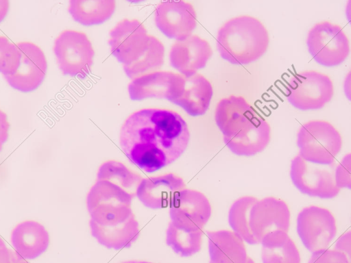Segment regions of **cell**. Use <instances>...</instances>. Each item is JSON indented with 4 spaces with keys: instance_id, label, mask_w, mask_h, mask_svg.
<instances>
[{
    "instance_id": "cell-1",
    "label": "cell",
    "mask_w": 351,
    "mask_h": 263,
    "mask_svg": "<svg viewBox=\"0 0 351 263\" xmlns=\"http://www.w3.org/2000/svg\"><path fill=\"white\" fill-rule=\"evenodd\" d=\"M190 133L185 121L176 112L147 108L125 121L119 134L122 151L147 173L173 163L186 150Z\"/></svg>"
},
{
    "instance_id": "cell-2",
    "label": "cell",
    "mask_w": 351,
    "mask_h": 263,
    "mask_svg": "<svg viewBox=\"0 0 351 263\" xmlns=\"http://www.w3.org/2000/svg\"><path fill=\"white\" fill-rule=\"evenodd\" d=\"M136 195L106 180H97L87 197L92 235L107 248L130 247L138 237V223L130 209Z\"/></svg>"
},
{
    "instance_id": "cell-3",
    "label": "cell",
    "mask_w": 351,
    "mask_h": 263,
    "mask_svg": "<svg viewBox=\"0 0 351 263\" xmlns=\"http://www.w3.org/2000/svg\"><path fill=\"white\" fill-rule=\"evenodd\" d=\"M217 48L228 62L243 65L258 60L266 52L269 34L257 18L240 16L225 23L218 30Z\"/></svg>"
},
{
    "instance_id": "cell-4",
    "label": "cell",
    "mask_w": 351,
    "mask_h": 263,
    "mask_svg": "<svg viewBox=\"0 0 351 263\" xmlns=\"http://www.w3.org/2000/svg\"><path fill=\"white\" fill-rule=\"evenodd\" d=\"M299 155L305 161L324 166L333 164L340 152L342 139L335 127L324 121L302 125L297 134Z\"/></svg>"
},
{
    "instance_id": "cell-5",
    "label": "cell",
    "mask_w": 351,
    "mask_h": 263,
    "mask_svg": "<svg viewBox=\"0 0 351 263\" xmlns=\"http://www.w3.org/2000/svg\"><path fill=\"white\" fill-rule=\"evenodd\" d=\"M334 93L330 77L314 71H303L293 75L285 87L289 103L300 110H318L329 102Z\"/></svg>"
},
{
    "instance_id": "cell-6",
    "label": "cell",
    "mask_w": 351,
    "mask_h": 263,
    "mask_svg": "<svg viewBox=\"0 0 351 263\" xmlns=\"http://www.w3.org/2000/svg\"><path fill=\"white\" fill-rule=\"evenodd\" d=\"M53 51L64 75L84 78L90 73L95 51L84 33L62 32L54 41Z\"/></svg>"
},
{
    "instance_id": "cell-7",
    "label": "cell",
    "mask_w": 351,
    "mask_h": 263,
    "mask_svg": "<svg viewBox=\"0 0 351 263\" xmlns=\"http://www.w3.org/2000/svg\"><path fill=\"white\" fill-rule=\"evenodd\" d=\"M308 52L319 64L331 67L341 64L349 55V40L340 26L328 21L316 23L306 38Z\"/></svg>"
},
{
    "instance_id": "cell-8",
    "label": "cell",
    "mask_w": 351,
    "mask_h": 263,
    "mask_svg": "<svg viewBox=\"0 0 351 263\" xmlns=\"http://www.w3.org/2000/svg\"><path fill=\"white\" fill-rule=\"evenodd\" d=\"M169 206V224L187 232L203 231L211 215V206L206 197L194 190L184 189L176 192Z\"/></svg>"
},
{
    "instance_id": "cell-9",
    "label": "cell",
    "mask_w": 351,
    "mask_h": 263,
    "mask_svg": "<svg viewBox=\"0 0 351 263\" xmlns=\"http://www.w3.org/2000/svg\"><path fill=\"white\" fill-rule=\"evenodd\" d=\"M297 232L311 253L327 249L337 233L335 218L326 208H304L298 215Z\"/></svg>"
},
{
    "instance_id": "cell-10",
    "label": "cell",
    "mask_w": 351,
    "mask_h": 263,
    "mask_svg": "<svg viewBox=\"0 0 351 263\" xmlns=\"http://www.w3.org/2000/svg\"><path fill=\"white\" fill-rule=\"evenodd\" d=\"M151 36L138 20L125 18L110 31L108 44L112 54L123 66L136 61L149 47Z\"/></svg>"
},
{
    "instance_id": "cell-11",
    "label": "cell",
    "mask_w": 351,
    "mask_h": 263,
    "mask_svg": "<svg viewBox=\"0 0 351 263\" xmlns=\"http://www.w3.org/2000/svg\"><path fill=\"white\" fill-rule=\"evenodd\" d=\"M313 164L299 155L292 159L290 177L294 186L310 197L322 199L336 197L340 189L336 186L334 173L328 168Z\"/></svg>"
},
{
    "instance_id": "cell-12",
    "label": "cell",
    "mask_w": 351,
    "mask_h": 263,
    "mask_svg": "<svg viewBox=\"0 0 351 263\" xmlns=\"http://www.w3.org/2000/svg\"><path fill=\"white\" fill-rule=\"evenodd\" d=\"M154 20L165 35L177 40L190 36L197 25L193 5L183 1L160 2L156 8Z\"/></svg>"
},
{
    "instance_id": "cell-13",
    "label": "cell",
    "mask_w": 351,
    "mask_h": 263,
    "mask_svg": "<svg viewBox=\"0 0 351 263\" xmlns=\"http://www.w3.org/2000/svg\"><path fill=\"white\" fill-rule=\"evenodd\" d=\"M290 211L286 203L275 197H266L252 206L250 226L258 244L267 234L282 231L288 232L290 225Z\"/></svg>"
},
{
    "instance_id": "cell-14",
    "label": "cell",
    "mask_w": 351,
    "mask_h": 263,
    "mask_svg": "<svg viewBox=\"0 0 351 263\" xmlns=\"http://www.w3.org/2000/svg\"><path fill=\"white\" fill-rule=\"evenodd\" d=\"M21 55V63L16 73L4 76L8 84L22 92H31L36 89L44 80L47 63L42 49L29 42L16 45Z\"/></svg>"
},
{
    "instance_id": "cell-15",
    "label": "cell",
    "mask_w": 351,
    "mask_h": 263,
    "mask_svg": "<svg viewBox=\"0 0 351 263\" xmlns=\"http://www.w3.org/2000/svg\"><path fill=\"white\" fill-rule=\"evenodd\" d=\"M183 85L182 74L155 71L133 79L128 90L132 100L156 97L172 102L180 96Z\"/></svg>"
},
{
    "instance_id": "cell-16",
    "label": "cell",
    "mask_w": 351,
    "mask_h": 263,
    "mask_svg": "<svg viewBox=\"0 0 351 263\" xmlns=\"http://www.w3.org/2000/svg\"><path fill=\"white\" fill-rule=\"evenodd\" d=\"M213 55L209 43L196 35L176 40L171 47L169 62L180 73L189 76L204 68Z\"/></svg>"
},
{
    "instance_id": "cell-17",
    "label": "cell",
    "mask_w": 351,
    "mask_h": 263,
    "mask_svg": "<svg viewBox=\"0 0 351 263\" xmlns=\"http://www.w3.org/2000/svg\"><path fill=\"white\" fill-rule=\"evenodd\" d=\"M270 126L256 115L234 134L223 138L228 148L237 155L252 156L263 151L270 140Z\"/></svg>"
},
{
    "instance_id": "cell-18",
    "label": "cell",
    "mask_w": 351,
    "mask_h": 263,
    "mask_svg": "<svg viewBox=\"0 0 351 263\" xmlns=\"http://www.w3.org/2000/svg\"><path fill=\"white\" fill-rule=\"evenodd\" d=\"M185 186L181 177L168 173L142 179L136 188V195L145 207L162 209L169 206L173 196L185 189Z\"/></svg>"
},
{
    "instance_id": "cell-19",
    "label": "cell",
    "mask_w": 351,
    "mask_h": 263,
    "mask_svg": "<svg viewBox=\"0 0 351 263\" xmlns=\"http://www.w3.org/2000/svg\"><path fill=\"white\" fill-rule=\"evenodd\" d=\"M14 250L26 260L38 258L47 249L50 238L41 223L28 220L19 223L11 233Z\"/></svg>"
},
{
    "instance_id": "cell-20",
    "label": "cell",
    "mask_w": 351,
    "mask_h": 263,
    "mask_svg": "<svg viewBox=\"0 0 351 263\" xmlns=\"http://www.w3.org/2000/svg\"><path fill=\"white\" fill-rule=\"evenodd\" d=\"M256 115L255 109L243 97L231 95L219 101L215 120L223 138H226L234 134Z\"/></svg>"
},
{
    "instance_id": "cell-21",
    "label": "cell",
    "mask_w": 351,
    "mask_h": 263,
    "mask_svg": "<svg viewBox=\"0 0 351 263\" xmlns=\"http://www.w3.org/2000/svg\"><path fill=\"white\" fill-rule=\"evenodd\" d=\"M183 76L182 92L172 103L182 108L191 116L204 114L209 108L213 95L211 84L203 75L197 73Z\"/></svg>"
},
{
    "instance_id": "cell-22",
    "label": "cell",
    "mask_w": 351,
    "mask_h": 263,
    "mask_svg": "<svg viewBox=\"0 0 351 263\" xmlns=\"http://www.w3.org/2000/svg\"><path fill=\"white\" fill-rule=\"evenodd\" d=\"M209 263H246L244 241L234 231H207Z\"/></svg>"
},
{
    "instance_id": "cell-23",
    "label": "cell",
    "mask_w": 351,
    "mask_h": 263,
    "mask_svg": "<svg viewBox=\"0 0 351 263\" xmlns=\"http://www.w3.org/2000/svg\"><path fill=\"white\" fill-rule=\"evenodd\" d=\"M260 244L263 263H300L299 251L287 232L269 233L262 238Z\"/></svg>"
},
{
    "instance_id": "cell-24",
    "label": "cell",
    "mask_w": 351,
    "mask_h": 263,
    "mask_svg": "<svg viewBox=\"0 0 351 263\" xmlns=\"http://www.w3.org/2000/svg\"><path fill=\"white\" fill-rule=\"evenodd\" d=\"M114 0H71L69 12L77 22L91 25L108 19L114 13Z\"/></svg>"
},
{
    "instance_id": "cell-25",
    "label": "cell",
    "mask_w": 351,
    "mask_h": 263,
    "mask_svg": "<svg viewBox=\"0 0 351 263\" xmlns=\"http://www.w3.org/2000/svg\"><path fill=\"white\" fill-rule=\"evenodd\" d=\"M257 200L254 197H240L232 204L228 212V223L232 231L250 245L258 244L250 226V211Z\"/></svg>"
},
{
    "instance_id": "cell-26",
    "label": "cell",
    "mask_w": 351,
    "mask_h": 263,
    "mask_svg": "<svg viewBox=\"0 0 351 263\" xmlns=\"http://www.w3.org/2000/svg\"><path fill=\"white\" fill-rule=\"evenodd\" d=\"M165 47L156 37L151 36L148 49L134 62L123 66L128 77L133 79L138 77L155 72L164 63Z\"/></svg>"
},
{
    "instance_id": "cell-27",
    "label": "cell",
    "mask_w": 351,
    "mask_h": 263,
    "mask_svg": "<svg viewBox=\"0 0 351 263\" xmlns=\"http://www.w3.org/2000/svg\"><path fill=\"white\" fill-rule=\"evenodd\" d=\"M97 180L108 181L136 194V188L142 178L130 171L123 164L110 160L100 166Z\"/></svg>"
},
{
    "instance_id": "cell-28",
    "label": "cell",
    "mask_w": 351,
    "mask_h": 263,
    "mask_svg": "<svg viewBox=\"0 0 351 263\" xmlns=\"http://www.w3.org/2000/svg\"><path fill=\"white\" fill-rule=\"evenodd\" d=\"M202 234L203 231L187 232L178 230L169 224L166 242L180 256L189 257L200 250Z\"/></svg>"
},
{
    "instance_id": "cell-29",
    "label": "cell",
    "mask_w": 351,
    "mask_h": 263,
    "mask_svg": "<svg viewBox=\"0 0 351 263\" xmlns=\"http://www.w3.org/2000/svg\"><path fill=\"white\" fill-rule=\"evenodd\" d=\"M21 55L16 45L7 38L0 36V73L4 76L16 73L21 63Z\"/></svg>"
},
{
    "instance_id": "cell-30",
    "label": "cell",
    "mask_w": 351,
    "mask_h": 263,
    "mask_svg": "<svg viewBox=\"0 0 351 263\" xmlns=\"http://www.w3.org/2000/svg\"><path fill=\"white\" fill-rule=\"evenodd\" d=\"M308 263H350V260L337 250L324 249L313 252Z\"/></svg>"
},
{
    "instance_id": "cell-31",
    "label": "cell",
    "mask_w": 351,
    "mask_h": 263,
    "mask_svg": "<svg viewBox=\"0 0 351 263\" xmlns=\"http://www.w3.org/2000/svg\"><path fill=\"white\" fill-rule=\"evenodd\" d=\"M335 175L336 186L340 189L351 188V155H345L337 166Z\"/></svg>"
},
{
    "instance_id": "cell-32",
    "label": "cell",
    "mask_w": 351,
    "mask_h": 263,
    "mask_svg": "<svg viewBox=\"0 0 351 263\" xmlns=\"http://www.w3.org/2000/svg\"><path fill=\"white\" fill-rule=\"evenodd\" d=\"M335 250L343 253L350 260L351 257V234L350 231L345 233L339 238Z\"/></svg>"
},
{
    "instance_id": "cell-33",
    "label": "cell",
    "mask_w": 351,
    "mask_h": 263,
    "mask_svg": "<svg viewBox=\"0 0 351 263\" xmlns=\"http://www.w3.org/2000/svg\"><path fill=\"white\" fill-rule=\"evenodd\" d=\"M10 123L7 120V115L0 110V151L2 150L3 144L8 138V130Z\"/></svg>"
},
{
    "instance_id": "cell-34",
    "label": "cell",
    "mask_w": 351,
    "mask_h": 263,
    "mask_svg": "<svg viewBox=\"0 0 351 263\" xmlns=\"http://www.w3.org/2000/svg\"><path fill=\"white\" fill-rule=\"evenodd\" d=\"M0 263H11L10 249L0 237Z\"/></svg>"
},
{
    "instance_id": "cell-35",
    "label": "cell",
    "mask_w": 351,
    "mask_h": 263,
    "mask_svg": "<svg viewBox=\"0 0 351 263\" xmlns=\"http://www.w3.org/2000/svg\"><path fill=\"white\" fill-rule=\"evenodd\" d=\"M9 1L0 0V22H1L7 15L9 10Z\"/></svg>"
},
{
    "instance_id": "cell-36",
    "label": "cell",
    "mask_w": 351,
    "mask_h": 263,
    "mask_svg": "<svg viewBox=\"0 0 351 263\" xmlns=\"http://www.w3.org/2000/svg\"><path fill=\"white\" fill-rule=\"evenodd\" d=\"M11 263H29L26 259L21 256L16 251L10 249Z\"/></svg>"
},
{
    "instance_id": "cell-37",
    "label": "cell",
    "mask_w": 351,
    "mask_h": 263,
    "mask_svg": "<svg viewBox=\"0 0 351 263\" xmlns=\"http://www.w3.org/2000/svg\"><path fill=\"white\" fill-rule=\"evenodd\" d=\"M121 263H153V262H146V261H139V260H128V261H125V262H123Z\"/></svg>"
},
{
    "instance_id": "cell-38",
    "label": "cell",
    "mask_w": 351,
    "mask_h": 263,
    "mask_svg": "<svg viewBox=\"0 0 351 263\" xmlns=\"http://www.w3.org/2000/svg\"><path fill=\"white\" fill-rule=\"evenodd\" d=\"M246 263H254V262L252 258H250V257H247Z\"/></svg>"
}]
</instances>
